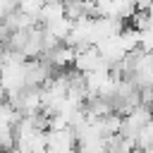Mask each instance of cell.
<instances>
[{
  "mask_svg": "<svg viewBox=\"0 0 153 153\" xmlns=\"http://www.w3.org/2000/svg\"><path fill=\"white\" fill-rule=\"evenodd\" d=\"M48 153H76V136L72 127L48 129Z\"/></svg>",
  "mask_w": 153,
  "mask_h": 153,
  "instance_id": "1",
  "label": "cell"
},
{
  "mask_svg": "<svg viewBox=\"0 0 153 153\" xmlns=\"http://www.w3.org/2000/svg\"><path fill=\"white\" fill-rule=\"evenodd\" d=\"M43 5H45V0H17V10L29 14V17H33L36 22H38V12H41Z\"/></svg>",
  "mask_w": 153,
  "mask_h": 153,
  "instance_id": "2",
  "label": "cell"
}]
</instances>
